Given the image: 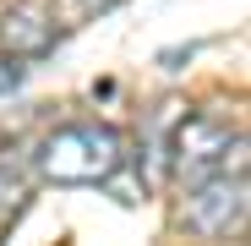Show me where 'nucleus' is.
I'll return each mask as SVG.
<instances>
[{"mask_svg":"<svg viewBox=\"0 0 251 246\" xmlns=\"http://www.w3.org/2000/svg\"><path fill=\"white\" fill-rule=\"evenodd\" d=\"M126 159V142L104 120H71L55 126L33 153V175L50 186H104V175Z\"/></svg>","mask_w":251,"mask_h":246,"instance_id":"f257e3e1","label":"nucleus"},{"mask_svg":"<svg viewBox=\"0 0 251 246\" xmlns=\"http://www.w3.org/2000/svg\"><path fill=\"white\" fill-rule=\"evenodd\" d=\"M170 159H175V181L180 186L224 175V170H246V132H229V120L197 109V115L180 120V132L170 142Z\"/></svg>","mask_w":251,"mask_h":246,"instance_id":"f03ea898","label":"nucleus"},{"mask_svg":"<svg viewBox=\"0 0 251 246\" xmlns=\"http://www.w3.org/2000/svg\"><path fill=\"white\" fill-rule=\"evenodd\" d=\"M180 224L191 235H207V241L246 230V170H224V175L191 181L186 202H180Z\"/></svg>","mask_w":251,"mask_h":246,"instance_id":"7ed1b4c3","label":"nucleus"},{"mask_svg":"<svg viewBox=\"0 0 251 246\" xmlns=\"http://www.w3.org/2000/svg\"><path fill=\"white\" fill-rule=\"evenodd\" d=\"M55 33L60 22L50 17L44 0H17L11 11H0V50L17 55V60H38L55 50Z\"/></svg>","mask_w":251,"mask_h":246,"instance_id":"20e7f679","label":"nucleus"},{"mask_svg":"<svg viewBox=\"0 0 251 246\" xmlns=\"http://www.w3.org/2000/svg\"><path fill=\"white\" fill-rule=\"evenodd\" d=\"M22 202H27V164L11 159V148H6L0 153V230L22 214Z\"/></svg>","mask_w":251,"mask_h":246,"instance_id":"39448f33","label":"nucleus"},{"mask_svg":"<svg viewBox=\"0 0 251 246\" xmlns=\"http://www.w3.org/2000/svg\"><path fill=\"white\" fill-rule=\"evenodd\" d=\"M115 0H50V17L60 27H82V22H93L99 11H109Z\"/></svg>","mask_w":251,"mask_h":246,"instance_id":"423d86ee","label":"nucleus"},{"mask_svg":"<svg viewBox=\"0 0 251 246\" xmlns=\"http://www.w3.org/2000/svg\"><path fill=\"white\" fill-rule=\"evenodd\" d=\"M22 77H27V60H17V55L0 50V99L17 93V88H22Z\"/></svg>","mask_w":251,"mask_h":246,"instance_id":"0eeeda50","label":"nucleus"}]
</instances>
